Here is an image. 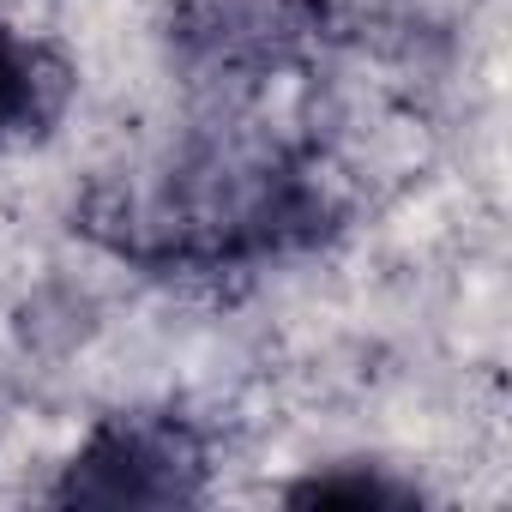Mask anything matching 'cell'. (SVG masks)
<instances>
[{"mask_svg":"<svg viewBox=\"0 0 512 512\" xmlns=\"http://www.w3.org/2000/svg\"><path fill=\"white\" fill-rule=\"evenodd\" d=\"M79 229L139 272L223 278L314 247L332 229V193L278 139L199 133L109 175L85 199Z\"/></svg>","mask_w":512,"mask_h":512,"instance_id":"cell-1","label":"cell"},{"mask_svg":"<svg viewBox=\"0 0 512 512\" xmlns=\"http://www.w3.org/2000/svg\"><path fill=\"white\" fill-rule=\"evenodd\" d=\"M211 494V434L181 410H115L61 464L55 506H199Z\"/></svg>","mask_w":512,"mask_h":512,"instance_id":"cell-2","label":"cell"},{"mask_svg":"<svg viewBox=\"0 0 512 512\" xmlns=\"http://www.w3.org/2000/svg\"><path fill=\"white\" fill-rule=\"evenodd\" d=\"M320 19V0H175L169 49L193 79L266 85L314 49Z\"/></svg>","mask_w":512,"mask_h":512,"instance_id":"cell-3","label":"cell"},{"mask_svg":"<svg viewBox=\"0 0 512 512\" xmlns=\"http://www.w3.org/2000/svg\"><path fill=\"white\" fill-rule=\"evenodd\" d=\"M73 97V61L0 13V151L55 133Z\"/></svg>","mask_w":512,"mask_h":512,"instance_id":"cell-4","label":"cell"},{"mask_svg":"<svg viewBox=\"0 0 512 512\" xmlns=\"http://www.w3.org/2000/svg\"><path fill=\"white\" fill-rule=\"evenodd\" d=\"M290 506H356V512H404L422 506V482L398 476L392 464H368V458H344V464H314L308 476L284 482Z\"/></svg>","mask_w":512,"mask_h":512,"instance_id":"cell-5","label":"cell"}]
</instances>
